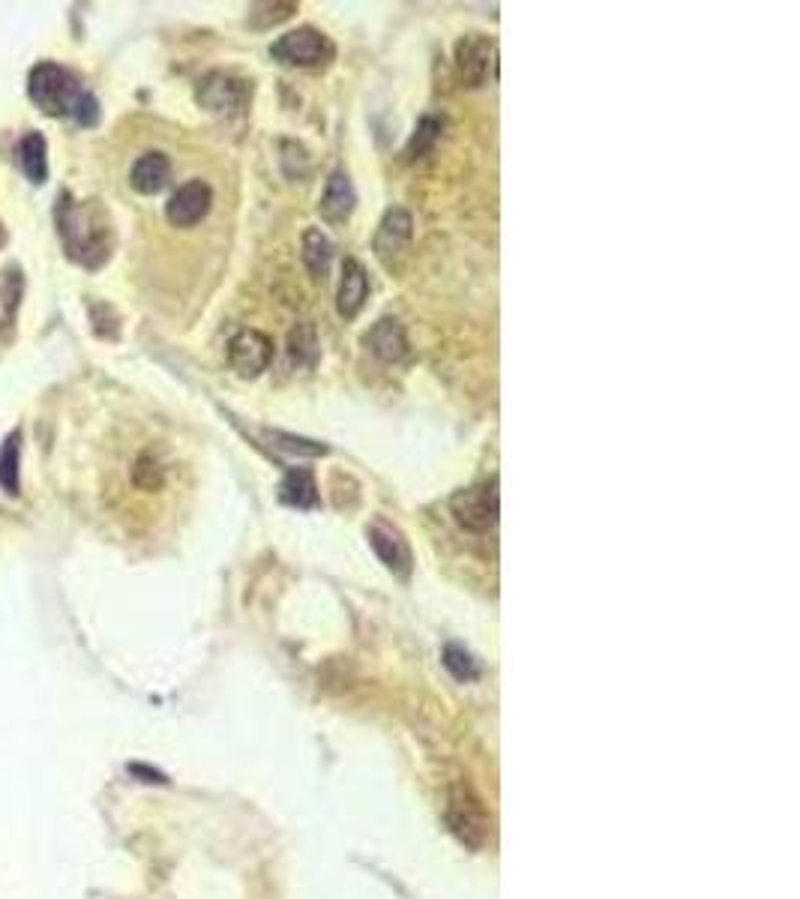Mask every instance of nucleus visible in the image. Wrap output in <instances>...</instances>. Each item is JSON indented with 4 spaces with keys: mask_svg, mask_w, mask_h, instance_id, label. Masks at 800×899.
<instances>
[{
    "mask_svg": "<svg viewBox=\"0 0 800 899\" xmlns=\"http://www.w3.org/2000/svg\"><path fill=\"white\" fill-rule=\"evenodd\" d=\"M58 234H61L66 255L88 270H96L112 258V216L100 202H72L70 195H61Z\"/></svg>",
    "mask_w": 800,
    "mask_h": 899,
    "instance_id": "nucleus-1",
    "label": "nucleus"
},
{
    "mask_svg": "<svg viewBox=\"0 0 800 899\" xmlns=\"http://www.w3.org/2000/svg\"><path fill=\"white\" fill-rule=\"evenodd\" d=\"M28 96L40 112L54 114V118L70 114L82 126H93L100 121V102L84 91L82 81L58 63L45 61L33 67L28 75Z\"/></svg>",
    "mask_w": 800,
    "mask_h": 899,
    "instance_id": "nucleus-2",
    "label": "nucleus"
},
{
    "mask_svg": "<svg viewBox=\"0 0 800 899\" xmlns=\"http://www.w3.org/2000/svg\"><path fill=\"white\" fill-rule=\"evenodd\" d=\"M270 58L285 67H300V70H318L336 58V45L327 33L315 28H297V31L283 33L270 45Z\"/></svg>",
    "mask_w": 800,
    "mask_h": 899,
    "instance_id": "nucleus-3",
    "label": "nucleus"
},
{
    "mask_svg": "<svg viewBox=\"0 0 800 899\" xmlns=\"http://www.w3.org/2000/svg\"><path fill=\"white\" fill-rule=\"evenodd\" d=\"M450 513L457 515V522L465 531H474V534L492 531L498 525V513H501L498 480L468 486V489L457 492V496L450 498Z\"/></svg>",
    "mask_w": 800,
    "mask_h": 899,
    "instance_id": "nucleus-4",
    "label": "nucleus"
},
{
    "mask_svg": "<svg viewBox=\"0 0 800 899\" xmlns=\"http://www.w3.org/2000/svg\"><path fill=\"white\" fill-rule=\"evenodd\" d=\"M198 102L204 109L219 118H234V114H244L249 105V84L244 79H234L225 72H211L198 81Z\"/></svg>",
    "mask_w": 800,
    "mask_h": 899,
    "instance_id": "nucleus-5",
    "label": "nucleus"
},
{
    "mask_svg": "<svg viewBox=\"0 0 800 899\" xmlns=\"http://www.w3.org/2000/svg\"><path fill=\"white\" fill-rule=\"evenodd\" d=\"M495 61L498 49L495 42L483 37V33H468L465 40H459L457 45V72L459 81L476 91L489 84V79L495 75Z\"/></svg>",
    "mask_w": 800,
    "mask_h": 899,
    "instance_id": "nucleus-6",
    "label": "nucleus"
},
{
    "mask_svg": "<svg viewBox=\"0 0 800 899\" xmlns=\"http://www.w3.org/2000/svg\"><path fill=\"white\" fill-rule=\"evenodd\" d=\"M411 237H414V219H411V213L402 211V207L387 211L376 234L378 262L384 264L387 270H399V264L406 262Z\"/></svg>",
    "mask_w": 800,
    "mask_h": 899,
    "instance_id": "nucleus-7",
    "label": "nucleus"
},
{
    "mask_svg": "<svg viewBox=\"0 0 800 899\" xmlns=\"http://www.w3.org/2000/svg\"><path fill=\"white\" fill-rule=\"evenodd\" d=\"M274 360V339L261 330H240L228 343V364L240 378L261 375Z\"/></svg>",
    "mask_w": 800,
    "mask_h": 899,
    "instance_id": "nucleus-8",
    "label": "nucleus"
},
{
    "mask_svg": "<svg viewBox=\"0 0 800 899\" xmlns=\"http://www.w3.org/2000/svg\"><path fill=\"white\" fill-rule=\"evenodd\" d=\"M213 204V190L204 181H189L183 183L181 190L172 195V202L165 207V216L168 223L177 225V228H193L198 225L211 213Z\"/></svg>",
    "mask_w": 800,
    "mask_h": 899,
    "instance_id": "nucleus-9",
    "label": "nucleus"
},
{
    "mask_svg": "<svg viewBox=\"0 0 800 899\" xmlns=\"http://www.w3.org/2000/svg\"><path fill=\"white\" fill-rule=\"evenodd\" d=\"M447 819H450V828L457 834L465 846L471 849H480L486 842L489 834V819L480 800L468 798V795H453L450 798V809H447Z\"/></svg>",
    "mask_w": 800,
    "mask_h": 899,
    "instance_id": "nucleus-10",
    "label": "nucleus"
},
{
    "mask_svg": "<svg viewBox=\"0 0 800 899\" xmlns=\"http://www.w3.org/2000/svg\"><path fill=\"white\" fill-rule=\"evenodd\" d=\"M366 537H369V546L376 549V555L381 558V564H384L390 573H396V576L402 579L411 573V549H408L406 537L399 534L393 525H387V522H372L369 531H366Z\"/></svg>",
    "mask_w": 800,
    "mask_h": 899,
    "instance_id": "nucleus-11",
    "label": "nucleus"
},
{
    "mask_svg": "<svg viewBox=\"0 0 800 899\" xmlns=\"http://www.w3.org/2000/svg\"><path fill=\"white\" fill-rule=\"evenodd\" d=\"M366 345L384 364H402L408 351H411L406 327L396 321V318H381V321L372 324V330L366 334Z\"/></svg>",
    "mask_w": 800,
    "mask_h": 899,
    "instance_id": "nucleus-12",
    "label": "nucleus"
},
{
    "mask_svg": "<svg viewBox=\"0 0 800 899\" xmlns=\"http://www.w3.org/2000/svg\"><path fill=\"white\" fill-rule=\"evenodd\" d=\"M366 297H369V274L357 258H345L342 264V283H339V315L342 318H357L363 309Z\"/></svg>",
    "mask_w": 800,
    "mask_h": 899,
    "instance_id": "nucleus-13",
    "label": "nucleus"
},
{
    "mask_svg": "<svg viewBox=\"0 0 800 899\" xmlns=\"http://www.w3.org/2000/svg\"><path fill=\"white\" fill-rule=\"evenodd\" d=\"M168 177H172V162H168V156L160 151L144 153L142 160L135 162L130 172L132 190L139 195L163 193L165 186H168Z\"/></svg>",
    "mask_w": 800,
    "mask_h": 899,
    "instance_id": "nucleus-14",
    "label": "nucleus"
},
{
    "mask_svg": "<svg viewBox=\"0 0 800 899\" xmlns=\"http://www.w3.org/2000/svg\"><path fill=\"white\" fill-rule=\"evenodd\" d=\"M355 204H357V193H355V186H351V177H348L342 168H336V172L330 174V181H327L318 211H321L325 219H334V223H339V219H345L348 213L355 211Z\"/></svg>",
    "mask_w": 800,
    "mask_h": 899,
    "instance_id": "nucleus-15",
    "label": "nucleus"
},
{
    "mask_svg": "<svg viewBox=\"0 0 800 899\" xmlns=\"http://www.w3.org/2000/svg\"><path fill=\"white\" fill-rule=\"evenodd\" d=\"M16 160L24 177L31 183H45L49 177V144L42 139V132H24V139L16 147Z\"/></svg>",
    "mask_w": 800,
    "mask_h": 899,
    "instance_id": "nucleus-16",
    "label": "nucleus"
},
{
    "mask_svg": "<svg viewBox=\"0 0 800 899\" xmlns=\"http://www.w3.org/2000/svg\"><path fill=\"white\" fill-rule=\"evenodd\" d=\"M279 501L285 507H295V510H309V507L318 504V483H315L312 471L291 468L285 474L283 486H279Z\"/></svg>",
    "mask_w": 800,
    "mask_h": 899,
    "instance_id": "nucleus-17",
    "label": "nucleus"
},
{
    "mask_svg": "<svg viewBox=\"0 0 800 899\" xmlns=\"http://www.w3.org/2000/svg\"><path fill=\"white\" fill-rule=\"evenodd\" d=\"M334 262V243L321 228H306L304 234V264L312 279H325Z\"/></svg>",
    "mask_w": 800,
    "mask_h": 899,
    "instance_id": "nucleus-18",
    "label": "nucleus"
},
{
    "mask_svg": "<svg viewBox=\"0 0 800 899\" xmlns=\"http://www.w3.org/2000/svg\"><path fill=\"white\" fill-rule=\"evenodd\" d=\"M19 466H21V432H10L0 445V489L7 496H19Z\"/></svg>",
    "mask_w": 800,
    "mask_h": 899,
    "instance_id": "nucleus-19",
    "label": "nucleus"
},
{
    "mask_svg": "<svg viewBox=\"0 0 800 899\" xmlns=\"http://www.w3.org/2000/svg\"><path fill=\"white\" fill-rule=\"evenodd\" d=\"M441 130H444V121L435 118V114H425L423 121L417 123L414 135H411V144H408V151H406L408 160H420L423 153L432 151L438 139H441Z\"/></svg>",
    "mask_w": 800,
    "mask_h": 899,
    "instance_id": "nucleus-20",
    "label": "nucleus"
},
{
    "mask_svg": "<svg viewBox=\"0 0 800 899\" xmlns=\"http://www.w3.org/2000/svg\"><path fill=\"white\" fill-rule=\"evenodd\" d=\"M19 300H21V276L19 270L12 267L10 274L0 276V324H12L16 309H19Z\"/></svg>",
    "mask_w": 800,
    "mask_h": 899,
    "instance_id": "nucleus-21",
    "label": "nucleus"
},
{
    "mask_svg": "<svg viewBox=\"0 0 800 899\" xmlns=\"http://www.w3.org/2000/svg\"><path fill=\"white\" fill-rule=\"evenodd\" d=\"M315 348L318 345H315V330L309 324H300L297 330H291V336H288V357H291V364H312Z\"/></svg>",
    "mask_w": 800,
    "mask_h": 899,
    "instance_id": "nucleus-22",
    "label": "nucleus"
},
{
    "mask_svg": "<svg viewBox=\"0 0 800 899\" xmlns=\"http://www.w3.org/2000/svg\"><path fill=\"white\" fill-rule=\"evenodd\" d=\"M270 438V447L283 450V453L291 456H325L327 445H318V441H309V438H297V435H285V432H267Z\"/></svg>",
    "mask_w": 800,
    "mask_h": 899,
    "instance_id": "nucleus-23",
    "label": "nucleus"
},
{
    "mask_svg": "<svg viewBox=\"0 0 800 899\" xmlns=\"http://www.w3.org/2000/svg\"><path fill=\"white\" fill-rule=\"evenodd\" d=\"M444 666L450 675L457 677V681H474L476 675H480V668H476V660L468 654L465 647L459 645H447L444 647Z\"/></svg>",
    "mask_w": 800,
    "mask_h": 899,
    "instance_id": "nucleus-24",
    "label": "nucleus"
},
{
    "mask_svg": "<svg viewBox=\"0 0 800 899\" xmlns=\"http://www.w3.org/2000/svg\"><path fill=\"white\" fill-rule=\"evenodd\" d=\"M7 241V234H3V225H0V243Z\"/></svg>",
    "mask_w": 800,
    "mask_h": 899,
    "instance_id": "nucleus-25",
    "label": "nucleus"
}]
</instances>
